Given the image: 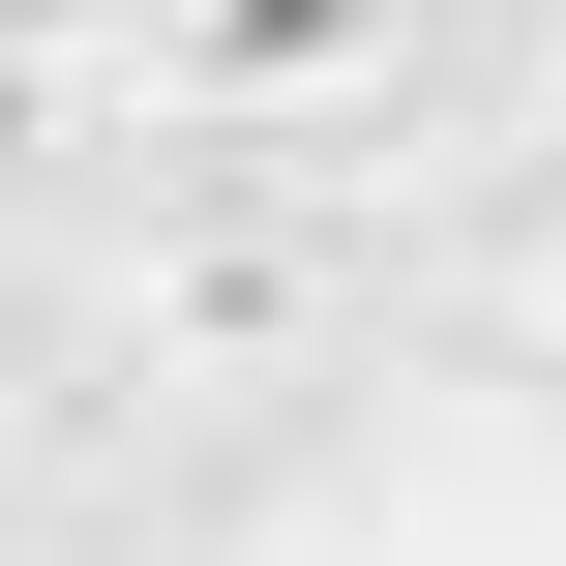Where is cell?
I'll return each instance as SVG.
<instances>
[{"label": "cell", "mask_w": 566, "mask_h": 566, "mask_svg": "<svg viewBox=\"0 0 566 566\" xmlns=\"http://www.w3.org/2000/svg\"><path fill=\"white\" fill-rule=\"evenodd\" d=\"M478 358H537V388H566V179L507 209V239H478Z\"/></svg>", "instance_id": "cell-4"}, {"label": "cell", "mask_w": 566, "mask_h": 566, "mask_svg": "<svg viewBox=\"0 0 566 566\" xmlns=\"http://www.w3.org/2000/svg\"><path fill=\"white\" fill-rule=\"evenodd\" d=\"M119 90L179 179H298V149L448 90V0H119Z\"/></svg>", "instance_id": "cell-2"}, {"label": "cell", "mask_w": 566, "mask_h": 566, "mask_svg": "<svg viewBox=\"0 0 566 566\" xmlns=\"http://www.w3.org/2000/svg\"><path fill=\"white\" fill-rule=\"evenodd\" d=\"M358 328H388V298H358V239H328L298 179H149V209L60 269V358H119L149 418H298Z\"/></svg>", "instance_id": "cell-1"}, {"label": "cell", "mask_w": 566, "mask_h": 566, "mask_svg": "<svg viewBox=\"0 0 566 566\" xmlns=\"http://www.w3.org/2000/svg\"><path fill=\"white\" fill-rule=\"evenodd\" d=\"M90 149H149L119 0H0V209H30V179H90Z\"/></svg>", "instance_id": "cell-3"}]
</instances>
